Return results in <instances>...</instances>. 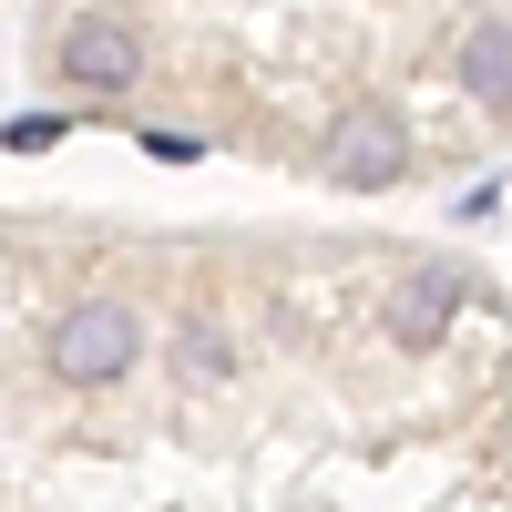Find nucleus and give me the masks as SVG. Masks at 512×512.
Instances as JSON below:
<instances>
[{
	"label": "nucleus",
	"mask_w": 512,
	"mask_h": 512,
	"mask_svg": "<svg viewBox=\"0 0 512 512\" xmlns=\"http://www.w3.org/2000/svg\"><path fill=\"white\" fill-rule=\"evenodd\" d=\"M144 349H154V328L123 287H82L41 318V379L52 390H123L144 369Z\"/></svg>",
	"instance_id": "obj_1"
}]
</instances>
